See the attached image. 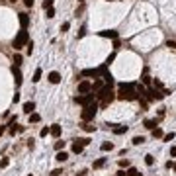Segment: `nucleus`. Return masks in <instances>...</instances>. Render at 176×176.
<instances>
[{"mask_svg":"<svg viewBox=\"0 0 176 176\" xmlns=\"http://www.w3.org/2000/svg\"><path fill=\"white\" fill-rule=\"evenodd\" d=\"M172 164H174L172 161H166V164H164V168H172Z\"/></svg>","mask_w":176,"mask_h":176,"instance_id":"nucleus-43","label":"nucleus"},{"mask_svg":"<svg viewBox=\"0 0 176 176\" xmlns=\"http://www.w3.org/2000/svg\"><path fill=\"white\" fill-rule=\"evenodd\" d=\"M117 100H129V102H133V100L139 98V94H137L135 90V84H119V90H117Z\"/></svg>","mask_w":176,"mask_h":176,"instance_id":"nucleus-2","label":"nucleus"},{"mask_svg":"<svg viewBox=\"0 0 176 176\" xmlns=\"http://www.w3.org/2000/svg\"><path fill=\"white\" fill-rule=\"evenodd\" d=\"M8 164H10V161H8V158H6V157H4V158H2V161H0V168H6V166H8Z\"/></svg>","mask_w":176,"mask_h":176,"instance_id":"nucleus-33","label":"nucleus"},{"mask_svg":"<svg viewBox=\"0 0 176 176\" xmlns=\"http://www.w3.org/2000/svg\"><path fill=\"white\" fill-rule=\"evenodd\" d=\"M174 137H176V135H174V131H172V133H166V135H162V139H164V141H172Z\"/></svg>","mask_w":176,"mask_h":176,"instance_id":"nucleus-31","label":"nucleus"},{"mask_svg":"<svg viewBox=\"0 0 176 176\" xmlns=\"http://www.w3.org/2000/svg\"><path fill=\"white\" fill-rule=\"evenodd\" d=\"M108 71V65H104L102 67H98V68H84L82 71V76H94V78H98V76H102V74Z\"/></svg>","mask_w":176,"mask_h":176,"instance_id":"nucleus-5","label":"nucleus"},{"mask_svg":"<svg viewBox=\"0 0 176 176\" xmlns=\"http://www.w3.org/2000/svg\"><path fill=\"white\" fill-rule=\"evenodd\" d=\"M28 147L33 149V147H35V141H33V139H28Z\"/></svg>","mask_w":176,"mask_h":176,"instance_id":"nucleus-40","label":"nucleus"},{"mask_svg":"<svg viewBox=\"0 0 176 176\" xmlns=\"http://www.w3.org/2000/svg\"><path fill=\"white\" fill-rule=\"evenodd\" d=\"M102 86H104V84L100 82V80H94V84H92V92H98V90L102 88Z\"/></svg>","mask_w":176,"mask_h":176,"instance_id":"nucleus-26","label":"nucleus"},{"mask_svg":"<svg viewBox=\"0 0 176 176\" xmlns=\"http://www.w3.org/2000/svg\"><path fill=\"white\" fill-rule=\"evenodd\" d=\"M102 78H104V82H106V84H110V86L114 84V76H111V74H110L108 71H106V72L102 74Z\"/></svg>","mask_w":176,"mask_h":176,"instance_id":"nucleus-18","label":"nucleus"},{"mask_svg":"<svg viewBox=\"0 0 176 176\" xmlns=\"http://www.w3.org/2000/svg\"><path fill=\"white\" fill-rule=\"evenodd\" d=\"M20 24H22V29H25L29 25V16L28 14H20Z\"/></svg>","mask_w":176,"mask_h":176,"instance_id":"nucleus-13","label":"nucleus"},{"mask_svg":"<svg viewBox=\"0 0 176 176\" xmlns=\"http://www.w3.org/2000/svg\"><path fill=\"white\" fill-rule=\"evenodd\" d=\"M170 157H176V147H172V149H170Z\"/></svg>","mask_w":176,"mask_h":176,"instance_id":"nucleus-45","label":"nucleus"},{"mask_svg":"<svg viewBox=\"0 0 176 176\" xmlns=\"http://www.w3.org/2000/svg\"><path fill=\"white\" fill-rule=\"evenodd\" d=\"M45 16H47V18H55V8H53V6L47 8V10H45Z\"/></svg>","mask_w":176,"mask_h":176,"instance_id":"nucleus-28","label":"nucleus"},{"mask_svg":"<svg viewBox=\"0 0 176 176\" xmlns=\"http://www.w3.org/2000/svg\"><path fill=\"white\" fill-rule=\"evenodd\" d=\"M100 149H102L104 153H106V151H111V149H114V143H111V141H104V143H102V147H100Z\"/></svg>","mask_w":176,"mask_h":176,"instance_id":"nucleus-19","label":"nucleus"},{"mask_svg":"<svg viewBox=\"0 0 176 176\" xmlns=\"http://www.w3.org/2000/svg\"><path fill=\"white\" fill-rule=\"evenodd\" d=\"M145 127L153 131L154 127H158V119H147V121H145Z\"/></svg>","mask_w":176,"mask_h":176,"instance_id":"nucleus-14","label":"nucleus"},{"mask_svg":"<svg viewBox=\"0 0 176 176\" xmlns=\"http://www.w3.org/2000/svg\"><path fill=\"white\" fill-rule=\"evenodd\" d=\"M28 41H29V35H28V31H25V29H20V31H18V35L14 37L12 45H14V49L18 51V49H22L24 45H28Z\"/></svg>","mask_w":176,"mask_h":176,"instance_id":"nucleus-3","label":"nucleus"},{"mask_svg":"<svg viewBox=\"0 0 176 176\" xmlns=\"http://www.w3.org/2000/svg\"><path fill=\"white\" fill-rule=\"evenodd\" d=\"M39 121H41L39 114H29V123H39Z\"/></svg>","mask_w":176,"mask_h":176,"instance_id":"nucleus-20","label":"nucleus"},{"mask_svg":"<svg viewBox=\"0 0 176 176\" xmlns=\"http://www.w3.org/2000/svg\"><path fill=\"white\" fill-rule=\"evenodd\" d=\"M33 110H35V104L33 102H25L24 104V111H25V114H33Z\"/></svg>","mask_w":176,"mask_h":176,"instance_id":"nucleus-15","label":"nucleus"},{"mask_svg":"<svg viewBox=\"0 0 176 176\" xmlns=\"http://www.w3.org/2000/svg\"><path fill=\"white\" fill-rule=\"evenodd\" d=\"M63 147H65V141H57V143H55V149H57V151H61Z\"/></svg>","mask_w":176,"mask_h":176,"instance_id":"nucleus-37","label":"nucleus"},{"mask_svg":"<svg viewBox=\"0 0 176 176\" xmlns=\"http://www.w3.org/2000/svg\"><path fill=\"white\" fill-rule=\"evenodd\" d=\"M94 98H96L94 94H82V96H74V102L80 104V106H88V104L94 102Z\"/></svg>","mask_w":176,"mask_h":176,"instance_id":"nucleus-6","label":"nucleus"},{"mask_svg":"<svg viewBox=\"0 0 176 176\" xmlns=\"http://www.w3.org/2000/svg\"><path fill=\"white\" fill-rule=\"evenodd\" d=\"M117 176H127V174L123 172V170H119V172H117Z\"/></svg>","mask_w":176,"mask_h":176,"instance_id":"nucleus-49","label":"nucleus"},{"mask_svg":"<svg viewBox=\"0 0 176 176\" xmlns=\"http://www.w3.org/2000/svg\"><path fill=\"white\" fill-rule=\"evenodd\" d=\"M143 82H145V84H151V78H149L147 74H145V76H143Z\"/></svg>","mask_w":176,"mask_h":176,"instance_id":"nucleus-42","label":"nucleus"},{"mask_svg":"<svg viewBox=\"0 0 176 176\" xmlns=\"http://www.w3.org/2000/svg\"><path fill=\"white\" fill-rule=\"evenodd\" d=\"M114 129L115 135H123V133H127V125H119V127H111Z\"/></svg>","mask_w":176,"mask_h":176,"instance_id":"nucleus-17","label":"nucleus"},{"mask_svg":"<svg viewBox=\"0 0 176 176\" xmlns=\"http://www.w3.org/2000/svg\"><path fill=\"white\" fill-rule=\"evenodd\" d=\"M49 133H51L53 137H57V139H59V137H61V125H59V123H53V125L49 127Z\"/></svg>","mask_w":176,"mask_h":176,"instance_id":"nucleus-10","label":"nucleus"},{"mask_svg":"<svg viewBox=\"0 0 176 176\" xmlns=\"http://www.w3.org/2000/svg\"><path fill=\"white\" fill-rule=\"evenodd\" d=\"M100 35H102V37H110V39H115L117 31L115 29H104V31H100Z\"/></svg>","mask_w":176,"mask_h":176,"instance_id":"nucleus-12","label":"nucleus"},{"mask_svg":"<svg viewBox=\"0 0 176 176\" xmlns=\"http://www.w3.org/2000/svg\"><path fill=\"white\" fill-rule=\"evenodd\" d=\"M78 2H84V0H78Z\"/></svg>","mask_w":176,"mask_h":176,"instance_id":"nucleus-52","label":"nucleus"},{"mask_svg":"<svg viewBox=\"0 0 176 176\" xmlns=\"http://www.w3.org/2000/svg\"><path fill=\"white\" fill-rule=\"evenodd\" d=\"M33 82H39L41 80V68H35V72H33V78H31Z\"/></svg>","mask_w":176,"mask_h":176,"instance_id":"nucleus-23","label":"nucleus"},{"mask_svg":"<svg viewBox=\"0 0 176 176\" xmlns=\"http://www.w3.org/2000/svg\"><path fill=\"white\" fill-rule=\"evenodd\" d=\"M143 143H145V137H139V135H137V137H133V145H143Z\"/></svg>","mask_w":176,"mask_h":176,"instance_id":"nucleus-25","label":"nucleus"},{"mask_svg":"<svg viewBox=\"0 0 176 176\" xmlns=\"http://www.w3.org/2000/svg\"><path fill=\"white\" fill-rule=\"evenodd\" d=\"M117 164H119V168H129V161H127V158H125V161L121 158V161L117 162Z\"/></svg>","mask_w":176,"mask_h":176,"instance_id":"nucleus-30","label":"nucleus"},{"mask_svg":"<svg viewBox=\"0 0 176 176\" xmlns=\"http://www.w3.org/2000/svg\"><path fill=\"white\" fill-rule=\"evenodd\" d=\"M51 6H53V0H43V10L51 8Z\"/></svg>","mask_w":176,"mask_h":176,"instance_id":"nucleus-34","label":"nucleus"},{"mask_svg":"<svg viewBox=\"0 0 176 176\" xmlns=\"http://www.w3.org/2000/svg\"><path fill=\"white\" fill-rule=\"evenodd\" d=\"M162 135H164V133H162L161 127H154V129H153V137H154V139H161Z\"/></svg>","mask_w":176,"mask_h":176,"instance_id":"nucleus-21","label":"nucleus"},{"mask_svg":"<svg viewBox=\"0 0 176 176\" xmlns=\"http://www.w3.org/2000/svg\"><path fill=\"white\" fill-rule=\"evenodd\" d=\"M166 47H170V49H174V47H176V43H174V41H166Z\"/></svg>","mask_w":176,"mask_h":176,"instance_id":"nucleus-41","label":"nucleus"},{"mask_svg":"<svg viewBox=\"0 0 176 176\" xmlns=\"http://www.w3.org/2000/svg\"><path fill=\"white\" fill-rule=\"evenodd\" d=\"M96 114H98V104L92 102V104H88V106H84V110H82V121H92Z\"/></svg>","mask_w":176,"mask_h":176,"instance_id":"nucleus-4","label":"nucleus"},{"mask_svg":"<svg viewBox=\"0 0 176 176\" xmlns=\"http://www.w3.org/2000/svg\"><path fill=\"white\" fill-rule=\"evenodd\" d=\"M125 174H127V176H135V174H137V168H133V166H129V170H127Z\"/></svg>","mask_w":176,"mask_h":176,"instance_id":"nucleus-35","label":"nucleus"},{"mask_svg":"<svg viewBox=\"0 0 176 176\" xmlns=\"http://www.w3.org/2000/svg\"><path fill=\"white\" fill-rule=\"evenodd\" d=\"M145 164H147V166H153V164H154V157H153V154H145Z\"/></svg>","mask_w":176,"mask_h":176,"instance_id":"nucleus-22","label":"nucleus"},{"mask_svg":"<svg viewBox=\"0 0 176 176\" xmlns=\"http://www.w3.org/2000/svg\"><path fill=\"white\" fill-rule=\"evenodd\" d=\"M106 164V158L102 157V158H98V161H94V168H102Z\"/></svg>","mask_w":176,"mask_h":176,"instance_id":"nucleus-24","label":"nucleus"},{"mask_svg":"<svg viewBox=\"0 0 176 176\" xmlns=\"http://www.w3.org/2000/svg\"><path fill=\"white\" fill-rule=\"evenodd\" d=\"M68 28H71V24H68V22H65V24L61 25V31H63V33H65V31H68Z\"/></svg>","mask_w":176,"mask_h":176,"instance_id":"nucleus-38","label":"nucleus"},{"mask_svg":"<svg viewBox=\"0 0 176 176\" xmlns=\"http://www.w3.org/2000/svg\"><path fill=\"white\" fill-rule=\"evenodd\" d=\"M59 174H61V170H53L51 172V176H59Z\"/></svg>","mask_w":176,"mask_h":176,"instance_id":"nucleus-46","label":"nucleus"},{"mask_svg":"<svg viewBox=\"0 0 176 176\" xmlns=\"http://www.w3.org/2000/svg\"><path fill=\"white\" fill-rule=\"evenodd\" d=\"M55 158H57L59 162H65L67 158H68V154H67L65 151H57V157H55Z\"/></svg>","mask_w":176,"mask_h":176,"instance_id":"nucleus-16","label":"nucleus"},{"mask_svg":"<svg viewBox=\"0 0 176 176\" xmlns=\"http://www.w3.org/2000/svg\"><path fill=\"white\" fill-rule=\"evenodd\" d=\"M12 72H14V80H16V86H20V84H22V80H24V78H22V72H20V68L18 67H12Z\"/></svg>","mask_w":176,"mask_h":176,"instance_id":"nucleus-9","label":"nucleus"},{"mask_svg":"<svg viewBox=\"0 0 176 176\" xmlns=\"http://www.w3.org/2000/svg\"><path fill=\"white\" fill-rule=\"evenodd\" d=\"M29 176H31V174H29Z\"/></svg>","mask_w":176,"mask_h":176,"instance_id":"nucleus-53","label":"nucleus"},{"mask_svg":"<svg viewBox=\"0 0 176 176\" xmlns=\"http://www.w3.org/2000/svg\"><path fill=\"white\" fill-rule=\"evenodd\" d=\"M4 131H6V125H0V135H2Z\"/></svg>","mask_w":176,"mask_h":176,"instance_id":"nucleus-47","label":"nucleus"},{"mask_svg":"<svg viewBox=\"0 0 176 176\" xmlns=\"http://www.w3.org/2000/svg\"><path fill=\"white\" fill-rule=\"evenodd\" d=\"M76 176H86V170H80V172H78Z\"/></svg>","mask_w":176,"mask_h":176,"instance_id":"nucleus-48","label":"nucleus"},{"mask_svg":"<svg viewBox=\"0 0 176 176\" xmlns=\"http://www.w3.org/2000/svg\"><path fill=\"white\" fill-rule=\"evenodd\" d=\"M94 96L100 100V108H108V106L115 100V94H114V90H111L110 84H104V86L100 88Z\"/></svg>","mask_w":176,"mask_h":176,"instance_id":"nucleus-1","label":"nucleus"},{"mask_svg":"<svg viewBox=\"0 0 176 176\" xmlns=\"http://www.w3.org/2000/svg\"><path fill=\"white\" fill-rule=\"evenodd\" d=\"M24 4H25L28 8H31V6H33V0H24Z\"/></svg>","mask_w":176,"mask_h":176,"instance_id":"nucleus-39","label":"nucleus"},{"mask_svg":"<svg viewBox=\"0 0 176 176\" xmlns=\"http://www.w3.org/2000/svg\"><path fill=\"white\" fill-rule=\"evenodd\" d=\"M47 78H49V82H51V84H59V82H61V74H59L57 71L49 72V76H47Z\"/></svg>","mask_w":176,"mask_h":176,"instance_id":"nucleus-11","label":"nucleus"},{"mask_svg":"<svg viewBox=\"0 0 176 176\" xmlns=\"http://www.w3.org/2000/svg\"><path fill=\"white\" fill-rule=\"evenodd\" d=\"M114 59H115V53H111V55H110L108 59H106V65L110 67V65H111V61H114Z\"/></svg>","mask_w":176,"mask_h":176,"instance_id":"nucleus-36","label":"nucleus"},{"mask_svg":"<svg viewBox=\"0 0 176 176\" xmlns=\"http://www.w3.org/2000/svg\"><path fill=\"white\" fill-rule=\"evenodd\" d=\"M39 135H41V137H47V135H49V127H41Z\"/></svg>","mask_w":176,"mask_h":176,"instance_id":"nucleus-32","label":"nucleus"},{"mask_svg":"<svg viewBox=\"0 0 176 176\" xmlns=\"http://www.w3.org/2000/svg\"><path fill=\"white\" fill-rule=\"evenodd\" d=\"M135 176H143V174H139V172H137V174H135Z\"/></svg>","mask_w":176,"mask_h":176,"instance_id":"nucleus-51","label":"nucleus"},{"mask_svg":"<svg viewBox=\"0 0 176 176\" xmlns=\"http://www.w3.org/2000/svg\"><path fill=\"white\" fill-rule=\"evenodd\" d=\"M88 143H90V139H86V137H84V139H76V141H74V143H72V153H74V154H78V153H82V149H84V147H86V145H88Z\"/></svg>","mask_w":176,"mask_h":176,"instance_id":"nucleus-7","label":"nucleus"},{"mask_svg":"<svg viewBox=\"0 0 176 176\" xmlns=\"http://www.w3.org/2000/svg\"><path fill=\"white\" fill-rule=\"evenodd\" d=\"M117 47H119V39L115 37V39H114V49H117Z\"/></svg>","mask_w":176,"mask_h":176,"instance_id":"nucleus-44","label":"nucleus"},{"mask_svg":"<svg viewBox=\"0 0 176 176\" xmlns=\"http://www.w3.org/2000/svg\"><path fill=\"white\" fill-rule=\"evenodd\" d=\"M88 92H92V84L88 80H82L78 84V94H88Z\"/></svg>","mask_w":176,"mask_h":176,"instance_id":"nucleus-8","label":"nucleus"},{"mask_svg":"<svg viewBox=\"0 0 176 176\" xmlns=\"http://www.w3.org/2000/svg\"><path fill=\"white\" fill-rule=\"evenodd\" d=\"M82 127H84V131H88V133H92V131L96 129V125H88V121H84Z\"/></svg>","mask_w":176,"mask_h":176,"instance_id":"nucleus-29","label":"nucleus"},{"mask_svg":"<svg viewBox=\"0 0 176 176\" xmlns=\"http://www.w3.org/2000/svg\"><path fill=\"white\" fill-rule=\"evenodd\" d=\"M14 65H16V67L22 65V55H20V53H16V55H14Z\"/></svg>","mask_w":176,"mask_h":176,"instance_id":"nucleus-27","label":"nucleus"},{"mask_svg":"<svg viewBox=\"0 0 176 176\" xmlns=\"http://www.w3.org/2000/svg\"><path fill=\"white\" fill-rule=\"evenodd\" d=\"M172 168H174V170H176V162H174V164H172Z\"/></svg>","mask_w":176,"mask_h":176,"instance_id":"nucleus-50","label":"nucleus"}]
</instances>
